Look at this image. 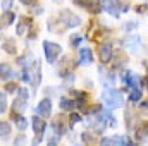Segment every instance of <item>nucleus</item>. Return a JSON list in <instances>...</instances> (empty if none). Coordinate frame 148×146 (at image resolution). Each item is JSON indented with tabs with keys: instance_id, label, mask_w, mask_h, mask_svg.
<instances>
[{
	"instance_id": "obj_1",
	"label": "nucleus",
	"mask_w": 148,
	"mask_h": 146,
	"mask_svg": "<svg viewBox=\"0 0 148 146\" xmlns=\"http://www.w3.org/2000/svg\"><path fill=\"white\" fill-rule=\"evenodd\" d=\"M102 102L107 108H121L124 105V96L119 89H114V88H105L102 91Z\"/></svg>"
},
{
	"instance_id": "obj_2",
	"label": "nucleus",
	"mask_w": 148,
	"mask_h": 146,
	"mask_svg": "<svg viewBox=\"0 0 148 146\" xmlns=\"http://www.w3.org/2000/svg\"><path fill=\"white\" fill-rule=\"evenodd\" d=\"M43 53H45V59L48 60V64H55L59 55L62 53V48L59 43H53V41H43Z\"/></svg>"
},
{
	"instance_id": "obj_3",
	"label": "nucleus",
	"mask_w": 148,
	"mask_h": 146,
	"mask_svg": "<svg viewBox=\"0 0 148 146\" xmlns=\"http://www.w3.org/2000/svg\"><path fill=\"white\" fill-rule=\"evenodd\" d=\"M28 108V89L26 88H23V89H19V95H17V98L12 102V112H16V113H21L23 115V112Z\"/></svg>"
},
{
	"instance_id": "obj_4",
	"label": "nucleus",
	"mask_w": 148,
	"mask_h": 146,
	"mask_svg": "<svg viewBox=\"0 0 148 146\" xmlns=\"http://www.w3.org/2000/svg\"><path fill=\"white\" fill-rule=\"evenodd\" d=\"M59 19L64 23L66 28H76V26H81V17H77L76 14L69 12L67 9H64V10L59 14Z\"/></svg>"
},
{
	"instance_id": "obj_5",
	"label": "nucleus",
	"mask_w": 148,
	"mask_h": 146,
	"mask_svg": "<svg viewBox=\"0 0 148 146\" xmlns=\"http://www.w3.org/2000/svg\"><path fill=\"white\" fill-rule=\"evenodd\" d=\"M100 5H102V10L109 12L114 17H119L121 16V5H119V0H100Z\"/></svg>"
},
{
	"instance_id": "obj_6",
	"label": "nucleus",
	"mask_w": 148,
	"mask_h": 146,
	"mask_svg": "<svg viewBox=\"0 0 148 146\" xmlns=\"http://www.w3.org/2000/svg\"><path fill=\"white\" fill-rule=\"evenodd\" d=\"M36 115H40L41 119H47V117H50V113H52V102L48 100V98H43L40 103H38L36 107Z\"/></svg>"
},
{
	"instance_id": "obj_7",
	"label": "nucleus",
	"mask_w": 148,
	"mask_h": 146,
	"mask_svg": "<svg viewBox=\"0 0 148 146\" xmlns=\"http://www.w3.org/2000/svg\"><path fill=\"white\" fill-rule=\"evenodd\" d=\"M31 127H33V132L36 134L38 138H41L43 132H45V129H47V122H45L40 115H33V119H31Z\"/></svg>"
},
{
	"instance_id": "obj_8",
	"label": "nucleus",
	"mask_w": 148,
	"mask_h": 146,
	"mask_svg": "<svg viewBox=\"0 0 148 146\" xmlns=\"http://www.w3.org/2000/svg\"><path fill=\"white\" fill-rule=\"evenodd\" d=\"M129 138L126 136H112V138H103L102 146H127Z\"/></svg>"
},
{
	"instance_id": "obj_9",
	"label": "nucleus",
	"mask_w": 148,
	"mask_h": 146,
	"mask_svg": "<svg viewBox=\"0 0 148 146\" xmlns=\"http://www.w3.org/2000/svg\"><path fill=\"white\" fill-rule=\"evenodd\" d=\"M76 5H79V7H83V9H86L88 12H93V14H97V12H100L102 10V5L100 3H95V2H91V0H73Z\"/></svg>"
},
{
	"instance_id": "obj_10",
	"label": "nucleus",
	"mask_w": 148,
	"mask_h": 146,
	"mask_svg": "<svg viewBox=\"0 0 148 146\" xmlns=\"http://www.w3.org/2000/svg\"><path fill=\"white\" fill-rule=\"evenodd\" d=\"M112 53H114V46H112V43H103V45L100 46V52H98V55H100V60H102L103 64L110 62Z\"/></svg>"
},
{
	"instance_id": "obj_11",
	"label": "nucleus",
	"mask_w": 148,
	"mask_h": 146,
	"mask_svg": "<svg viewBox=\"0 0 148 146\" xmlns=\"http://www.w3.org/2000/svg\"><path fill=\"white\" fill-rule=\"evenodd\" d=\"M93 62V52L90 48H81L79 50V59H77V64L81 65H90Z\"/></svg>"
},
{
	"instance_id": "obj_12",
	"label": "nucleus",
	"mask_w": 148,
	"mask_h": 146,
	"mask_svg": "<svg viewBox=\"0 0 148 146\" xmlns=\"http://www.w3.org/2000/svg\"><path fill=\"white\" fill-rule=\"evenodd\" d=\"M124 46L129 48L133 53H140V52H141V40L138 36H131L129 40L124 41Z\"/></svg>"
},
{
	"instance_id": "obj_13",
	"label": "nucleus",
	"mask_w": 148,
	"mask_h": 146,
	"mask_svg": "<svg viewBox=\"0 0 148 146\" xmlns=\"http://www.w3.org/2000/svg\"><path fill=\"white\" fill-rule=\"evenodd\" d=\"M31 24V19L29 17H26V16H23L21 19H19V23H17V28H16V33L19 35V36H23L24 33H26V29H28V26Z\"/></svg>"
},
{
	"instance_id": "obj_14",
	"label": "nucleus",
	"mask_w": 148,
	"mask_h": 146,
	"mask_svg": "<svg viewBox=\"0 0 148 146\" xmlns=\"http://www.w3.org/2000/svg\"><path fill=\"white\" fill-rule=\"evenodd\" d=\"M74 98H76V103H77V108L86 110V100H88V95L84 91H74Z\"/></svg>"
},
{
	"instance_id": "obj_15",
	"label": "nucleus",
	"mask_w": 148,
	"mask_h": 146,
	"mask_svg": "<svg viewBox=\"0 0 148 146\" xmlns=\"http://www.w3.org/2000/svg\"><path fill=\"white\" fill-rule=\"evenodd\" d=\"M2 48H3V52H7V53H10V55H14L16 52H17V46H16V41L12 40V38H7L3 43H2Z\"/></svg>"
},
{
	"instance_id": "obj_16",
	"label": "nucleus",
	"mask_w": 148,
	"mask_h": 146,
	"mask_svg": "<svg viewBox=\"0 0 148 146\" xmlns=\"http://www.w3.org/2000/svg\"><path fill=\"white\" fill-rule=\"evenodd\" d=\"M76 107H77L76 100H71V98H60V110H66V112H73Z\"/></svg>"
},
{
	"instance_id": "obj_17",
	"label": "nucleus",
	"mask_w": 148,
	"mask_h": 146,
	"mask_svg": "<svg viewBox=\"0 0 148 146\" xmlns=\"http://www.w3.org/2000/svg\"><path fill=\"white\" fill-rule=\"evenodd\" d=\"M134 134H136V139H145V138H148V122L140 124V126L136 127Z\"/></svg>"
},
{
	"instance_id": "obj_18",
	"label": "nucleus",
	"mask_w": 148,
	"mask_h": 146,
	"mask_svg": "<svg viewBox=\"0 0 148 146\" xmlns=\"http://www.w3.org/2000/svg\"><path fill=\"white\" fill-rule=\"evenodd\" d=\"M12 76H14V74H12V69H10L9 64H0V77H2L3 81L10 79Z\"/></svg>"
},
{
	"instance_id": "obj_19",
	"label": "nucleus",
	"mask_w": 148,
	"mask_h": 146,
	"mask_svg": "<svg viewBox=\"0 0 148 146\" xmlns=\"http://www.w3.org/2000/svg\"><path fill=\"white\" fill-rule=\"evenodd\" d=\"M14 19H16V17H14V14H12L10 10H9V12H3V14H2V28L10 26V24L14 23Z\"/></svg>"
},
{
	"instance_id": "obj_20",
	"label": "nucleus",
	"mask_w": 148,
	"mask_h": 146,
	"mask_svg": "<svg viewBox=\"0 0 148 146\" xmlns=\"http://www.w3.org/2000/svg\"><path fill=\"white\" fill-rule=\"evenodd\" d=\"M129 89H131L129 100H131V102H138V100L141 98V88H140V86H133V88H129Z\"/></svg>"
},
{
	"instance_id": "obj_21",
	"label": "nucleus",
	"mask_w": 148,
	"mask_h": 146,
	"mask_svg": "<svg viewBox=\"0 0 148 146\" xmlns=\"http://www.w3.org/2000/svg\"><path fill=\"white\" fill-rule=\"evenodd\" d=\"M0 134H2V139H7V138L10 136V126H9L5 120L0 122Z\"/></svg>"
},
{
	"instance_id": "obj_22",
	"label": "nucleus",
	"mask_w": 148,
	"mask_h": 146,
	"mask_svg": "<svg viewBox=\"0 0 148 146\" xmlns=\"http://www.w3.org/2000/svg\"><path fill=\"white\" fill-rule=\"evenodd\" d=\"M3 91H7V93H19V86L16 83H5Z\"/></svg>"
},
{
	"instance_id": "obj_23",
	"label": "nucleus",
	"mask_w": 148,
	"mask_h": 146,
	"mask_svg": "<svg viewBox=\"0 0 148 146\" xmlns=\"http://www.w3.org/2000/svg\"><path fill=\"white\" fill-rule=\"evenodd\" d=\"M7 91H2V95H0V112L3 113L5 110H7Z\"/></svg>"
},
{
	"instance_id": "obj_24",
	"label": "nucleus",
	"mask_w": 148,
	"mask_h": 146,
	"mask_svg": "<svg viewBox=\"0 0 148 146\" xmlns=\"http://www.w3.org/2000/svg\"><path fill=\"white\" fill-rule=\"evenodd\" d=\"M77 122H81V115H79V113H76V112H73V113H71V117H69V126L73 127L74 124H77Z\"/></svg>"
},
{
	"instance_id": "obj_25",
	"label": "nucleus",
	"mask_w": 148,
	"mask_h": 146,
	"mask_svg": "<svg viewBox=\"0 0 148 146\" xmlns=\"http://www.w3.org/2000/svg\"><path fill=\"white\" fill-rule=\"evenodd\" d=\"M81 138H83V141H84V143H90V145H91V143H95V134L83 132V134H81Z\"/></svg>"
},
{
	"instance_id": "obj_26",
	"label": "nucleus",
	"mask_w": 148,
	"mask_h": 146,
	"mask_svg": "<svg viewBox=\"0 0 148 146\" xmlns=\"http://www.w3.org/2000/svg\"><path fill=\"white\" fill-rule=\"evenodd\" d=\"M81 40H83V38L79 36V35H73V36H71V46H77V45L81 43Z\"/></svg>"
},
{
	"instance_id": "obj_27",
	"label": "nucleus",
	"mask_w": 148,
	"mask_h": 146,
	"mask_svg": "<svg viewBox=\"0 0 148 146\" xmlns=\"http://www.w3.org/2000/svg\"><path fill=\"white\" fill-rule=\"evenodd\" d=\"M17 127H19V131H24V129L28 127V120H26V119L23 117V119H21V120L17 122Z\"/></svg>"
},
{
	"instance_id": "obj_28",
	"label": "nucleus",
	"mask_w": 148,
	"mask_h": 146,
	"mask_svg": "<svg viewBox=\"0 0 148 146\" xmlns=\"http://www.w3.org/2000/svg\"><path fill=\"white\" fill-rule=\"evenodd\" d=\"M24 141H26V136H24V134H21V136L14 141V146H24Z\"/></svg>"
},
{
	"instance_id": "obj_29",
	"label": "nucleus",
	"mask_w": 148,
	"mask_h": 146,
	"mask_svg": "<svg viewBox=\"0 0 148 146\" xmlns=\"http://www.w3.org/2000/svg\"><path fill=\"white\" fill-rule=\"evenodd\" d=\"M10 5H12V0H2V9H3V12H9Z\"/></svg>"
},
{
	"instance_id": "obj_30",
	"label": "nucleus",
	"mask_w": 148,
	"mask_h": 146,
	"mask_svg": "<svg viewBox=\"0 0 148 146\" xmlns=\"http://www.w3.org/2000/svg\"><path fill=\"white\" fill-rule=\"evenodd\" d=\"M141 88H145V89H148V76H145V77H141Z\"/></svg>"
},
{
	"instance_id": "obj_31",
	"label": "nucleus",
	"mask_w": 148,
	"mask_h": 146,
	"mask_svg": "<svg viewBox=\"0 0 148 146\" xmlns=\"http://www.w3.org/2000/svg\"><path fill=\"white\" fill-rule=\"evenodd\" d=\"M136 26H138V23H127V26H126V29H136Z\"/></svg>"
},
{
	"instance_id": "obj_32",
	"label": "nucleus",
	"mask_w": 148,
	"mask_h": 146,
	"mask_svg": "<svg viewBox=\"0 0 148 146\" xmlns=\"http://www.w3.org/2000/svg\"><path fill=\"white\" fill-rule=\"evenodd\" d=\"M147 10V7L145 5H136V12H140V14H143Z\"/></svg>"
},
{
	"instance_id": "obj_33",
	"label": "nucleus",
	"mask_w": 148,
	"mask_h": 146,
	"mask_svg": "<svg viewBox=\"0 0 148 146\" xmlns=\"http://www.w3.org/2000/svg\"><path fill=\"white\" fill-rule=\"evenodd\" d=\"M35 2H36V0H21L23 5H35Z\"/></svg>"
},
{
	"instance_id": "obj_34",
	"label": "nucleus",
	"mask_w": 148,
	"mask_h": 146,
	"mask_svg": "<svg viewBox=\"0 0 148 146\" xmlns=\"http://www.w3.org/2000/svg\"><path fill=\"white\" fill-rule=\"evenodd\" d=\"M127 146H136V145H134V143H133V141L129 139V141H127Z\"/></svg>"
},
{
	"instance_id": "obj_35",
	"label": "nucleus",
	"mask_w": 148,
	"mask_h": 146,
	"mask_svg": "<svg viewBox=\"0 0 148 146\" xmlns=\"http://www.w3.org/2000/svg\"><path fill=\"white\" fill-rule=\"evenodd\" d=\"M48 146H57V145H55V141H50V143H48Z\"/></svg>"
}]
</instances>
